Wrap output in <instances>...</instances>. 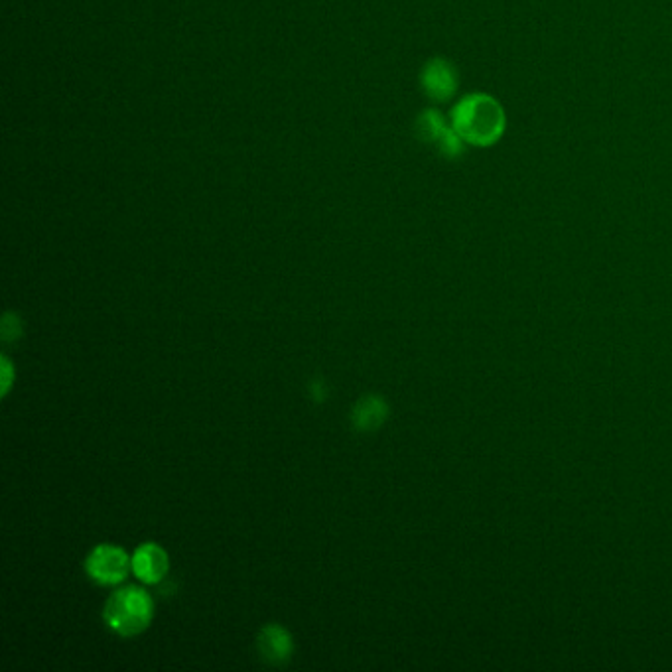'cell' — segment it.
I'll return each instance as SVG.
<instances>
[{"instance_id":"obj_1","label":"cell","mask_w":672,"mask_h":672,"mask_svg":"<svg viewBox=\"0 0 672 672\" xmlns=\"http://www.w3.org/2000/svg\"><path fill=\"white\" fill-rule=\"evenodd\" d=\"M452 129L462 140L485 146L503 131L501 107L487 95H470L452 113Z\"/></svg>"},{"instance_id":"obj_2","label":"cell","mask_w":672,"mask_h":672,"mask_svg":"<svg viewBox=\"0 0 672 672\" xmlns=\"http://www.w3.org/2000/svg\"><path fill=\"white\" fill-rule=\"evenodd\" d=\"M105 623L123 637H133L142 633L152 617L154 602L150 594L138 586H127L117 590L105 604Z\"/></svg>"},{"instance_id":"obj_3","label":"cell","mask_w":672,"mask_h":672,"mask_svg":"<svg viewBox=\"0 0 672 672\" xmlns=\"http://www.w3.org/2000/svg\"><path fill=\"white\" fill-rule=\"evenodd\" d=\"M131 568L133 558L115 544H101L93 548L85 560L87 576L101 586L121 584L129 576Z\"/></svg>"},{"instance_id":"obj_4","label":"cell","mask_w":672,"mask_h":672,"mask_svg":"<svg viewBox=\"0 0 672 672\" xmlns=\"http://www.w3.org/2000/svg\"><path fill=\"white\" fill-rule=\"evenodd\" d=\"M133 572L144 584H158L168 572V554L154 542L140 544L133 554Z\"/></svg>"},{"instance_id":"obj_5","label":"cell","mask_w":672,"mask_h":672,"mask_svg":"<svg viewBox=\"0 0 672 672\" xmlns=\"http://www.w3.org/2000/svg\"><path fill=\"white\" fill-rule=\"evenodd\" d=\"M418 133L424 140L434 142L446 156H456L462 150V138L454 129L446 127L444 119L436 111H426L420 115Z\"/></svg>"},{"instance_id":"obj_6","label":"cell","mask_w":672,"mask_h":672,"mask_svg":"<svg viewBox=\"0 0 672 672\" xmlns=\"http://www.w3.org/2000/svg\"><path fill=\"white\" fill-rule=\"evenodd\" d=\"M257 647H259V655L269 665H284L292 657V651H294L290 633L278 623H270L261 629Z\"/></svg>"},{"instance_id":"obj_7","label":"cell","mask_w":672,"mask_h":672,"mask_svg":"<svg viewBox=\"0 0 672 672\" xmlns=\"http://www.w3.org/2000/svg\"><path fill=\"white\" fill-rule=\"evenodd\" d=\"M426 95L434 101H446L456 91V73L444 60H432L422 69L420 75Z\"/></svg>"},{"instance_id":"obj_8","label":"cell","mask_w":672,"mask_h":672,"mask_svg":"<svg viewBox=\"0 0 672 672\" xmlns=\"http://www.w3.org/2000/svg\"><path fill=\"white\" fill-rule=\"evenodd\" d=\"M389 414V406L387 403L377 397V395H367L363 397L359 403L353 406L351 412V422L357 430L361 432H371L375 428H379Z\"/></svg>"},{"instance_id":"obj_9","label":"cell","mask_w":672,"mask_h":672,"mask_svg":"<svg viewBox=\"0 0 672 672\" xmlns=\"http://www.w3.org/2000/svg\"><path fill=\"white\" fill-rule=\"evenodd\" d=\"M2 367H4V385H2V395H6L10 391V381H12V365L10 361L4 357L2 359Z\"/></svg>"}]
</instances>
